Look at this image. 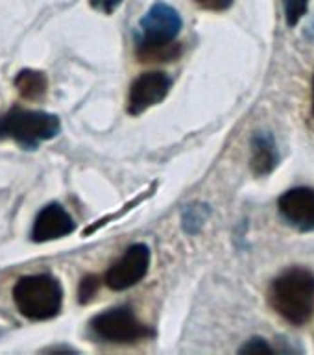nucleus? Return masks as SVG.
I'll return each mask as SVG.
<instances>
[{"label":"nucleus","instance_id":"1","mask_svg":"<svg viewBox=\"0 0 314 355\" xmlns=\"http://www.w3.org/2000/svg\"><path fill=\"white\" fill-rule=\"evenodd\" d=\"M182 17L172 6L155 4L141 19L137 33V55L143 63L174 61L182 54L176 37L182 32Z\"/></svg>","mask_w":314,"mask_h":355},{"label":"nucleus","instance_id":"2","mask_svg":"<svg viewBox=\"0 0 314 355\" xmlns=\"http://www.w3.org/2000/svg\"><path fill=\"white\" fill-rule=\"evenodd\" d=\"M272 309L294 326H304L314 315V274L307 268H288L272 282Z\"/></svg>","mask_w":314,"mask_h":355},{"label":"nucleus","instance_id":"3","mask_svg":"<svg viewBox=\"0 0 314 355\" xmlns=\"http://www.w3.org/2000/svg\"><path fill=\"white\" fill-rule=\"evenodd\" d=\"M11 294L19 313L30 320H50L63 307V287L52 274L19 277Z\"/></svg>","mask_w":314,"mask_h":355},{"label":"nucleus","instance_id":"4","mask_svg":"<svg viewBox=\"0 0 314 355\" xmlns=\"http://www.w3.org/2000/svg\"><path fill=\"white\" fill-rule=\"evenodd\" d=\"M61 132L60 119L46 111L13 107L0 115V139H13L22 148L35 150Z\"/></svg>","mask_w":314,"mask_h":355},{"label":"nucleus","instance_id":"5","mask_svg":"<svg viewBox=\"0 0 314 355\" xmlns=\"http://www.w3.org/2000/svg\"><path fill=\"white\" fill-rule=\"evenodd\" d=\"M91 333L104 343L130 344L152 337L154 333L133 315L130 307H113L91 320Z\"/></svg>","mask_w":314,"mask_h":355},{"label":"nucleus","instance_id":"6","mask_svg":"<svg viewBox=\"0 0 314 355\" xmlns=\"http://www.w3.org/2000/svg\"><path fill=\"white\" fill-rule=\"evenodd\" d=\"M150 268V248L146 244H132L124 252L121 259L115 261L105 272L104 282L111 291H126V288L143 282Z\"/></svg>","mask_w":314,"mask_h":355},{"label":"nucleus","instance_id":"7","mask_svg":"<svg viewBox=\"0 0 314 355\" xmlns=\"http://www.w3.org/2000/svg\"><path fill=\"white\" fill-rule=\"evenodd\" d=\"M171 87L172 80L165 72H144L132 83L130 98H128V111L132 115H141L148 107L165 100Z\"/></svg>","mask_w":314,"mask_h":355},{"label":"nucleus","instance_id":"8","mask_svg":"<svg viewBox=\"0 0 314 355\" xmlns=\"http://www.w3.org/2000/svg\"><path fill=\"white\" fill-rule=\"evenodd\" d=\"M76 230V222L69 215V211L58 202L44 205L39 211L32 226L33 243H49L54 239H61L71 235Z\"/></svg>","mask_w":314,"mask_h":355},{"label":"nucleus","instance_id":"9","mask_svg":"<svg viewBox=\"0 0 314 355\" xmlns=\"http://www.w3.org/2000/svg\"><path fill=\"white\" fill-rule=\"evenodd\" d=\"M279 213L290 226L302 232L314 230V189L296 187L279 196Z\"/></svg>","mask_w":314,"mask_h":355},{"label":"nucleus","instance_id":"10","mask_svg":"<svg viewBox=\"0 0 314 355\" xmlns=\"http://www.w3.org/2000/svg\"><path fill=\"white\" fill-rule=\"evenodd\" d=\"M279 163L276 139L270 132H257L252 139V171L255 176L270 174Z\"/></svg>","mask_w":314,"mask_h":355},{"label":"nucleus","instance_id":"11","mask_svg":"<svg viewBox=\"0 0 314 355\" xmlns=\"http://www.w3.org/2000/svg\"><path fill=\"white\" fill-rule=\"evenodd\" d=\"M15 87L22 98L37 100L43 98L49 83H46V76H44L43 72L26 69V71H21L17 74Z\"/></svg>","mask_w":314,"mask_h":355},{"label":"nucleus","instance_id":"12","mask_svg":"<svg viewBox=\"0 0 314 355\" xmlns=\"http://www.w3.org/2000/svg\"><path fill=\"white\" fill-rule=\"evenodd\" d=\"M207 213L209 211L205 209V205H189L187 209L183 211V227L189 233H196L207 218Z\"/></svg>","mask_w":314,"mask_h":355},{"label":"nucleus","instance_id":"13","mask_svg":"<svg viewBox=\"0 0 314 355\" xmlns=\"http://www.w3.org/2000/svg\"><path fill=\"white\" fill-rule=\"evenodd\" d=\"M309 0H283V10H285V19L288 26H296L302 17L307 13Z\"/></svg>","mask_w":314,"mask_h":355},{"label":"nucleus","instance_id":"14","mask_svg":"<svg viewBox=\"0 0 314 355\" xmlns=\"http://www.w3.org/2000/svg\"><path fill=\"white\" fill-rule=\"evenodd\" d=\"M98 277L96 276H87L83 277L82 283H80V302L82 304H87L89 300L93 298L94 294H96V291H98Z\"/></svg>","mask_w":314,"mask_h":355},{"label":"nucleus","instance_id":"15","mask_svg":"<svg viewBox=\"0 0 314 355\" xmlns=\"http://www.w3.org/2000/svg\"><path fill=\"white\" fill-rule=\"evenodd\" d=\"M238 352H241V354H272L274 349H272V346L266 343L265 338L254 337V338H250L248 343L244 344L243 348L238 349Z\"/></svg>","mask_w":314,"mask_h":355},{"label":"nucleus","instance_id":"16","mask_svg":"<svg viewBox=\"0 0 314 355\" xmlns=\"http://www.w3.org/2000/svg\"><path fill=\"white\" fill-rule=\"evenodd\" d=\"M200 8L209 11H224L233 4V0H194Z\"/></svg>","mask_w":314,"mask_h":355},{"label":"nucleus","instance_id":"17","mask_svg":"<svg viewBox=\"0 0 314 355\" xmlns=\"http://www.w3.org/2000/svg\"><path fill=\"white\" fill-rule=\"evenodd\" d=\"M94 10L102 11L105 15H111L113 11L122 4V0H89Z\"/></svg>","mask_w":314,"mask_h":355},{"label":"nucleus","instance_id":"18","mask_svg":"<svg viewBox=\"0 0 314 355\" xmlns=\"http://www.w3.org/2000/svg\"><path fill=\"white\" fill-rule=\"evenodd\" d=\"M313 115H314V82H313Z\"/></svg>","mask_w":314,"mask_h":355}]
</instances>
